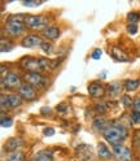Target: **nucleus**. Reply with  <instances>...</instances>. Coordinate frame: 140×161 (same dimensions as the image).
<instances>
[{"instance_id":"obj_12","label":"nucleus","mask_w":140,"mask_h":161,"mask_svg":"<svg viewBox=\"0 0 140 161\" xmlns=\"http://www.w3.org/2000/svg\"><path fill=\"white\" fill-rule=\"evenodd\" d=\"M87 90H88V94L91 95L92 97H95V99L103 97L105 95V92H106V88L100 82H91L88 85Z\"/></svg>"},{"instance_id":"obj_31","label":"nucleus","mask_w":140,"mask_h":161,"mask_svg":"<svg viewBox=\"0 0 140 161\" xmlns=\"http://www.w3.org/2000/svg\"><path fill=\"white\" fill-rule=\"evenodd\" d=\"M132 109L136 112H140V97H135L132 103Z\"/></svg>"},{"instance_id":"obj_6","label":"nucleus","mask_w":140,"mask_h":161,"mask_svg":"<svg viewBox=\"0 0 140 161\" xmlns=\"http://www.w3.org/2000/svg\"><path fill=\"white\" fill-rule=\"evenodd\" d=\"M25 79V83H29L34 86L35 88H46L48 86V79L47 77H44L42 73H38V72H30L26 73L24 75Z\"/></svg>"},{"instance_id":"obj_32","label":"nucleus","mask_w":140,"mask_h":161,"mask_svg":"<svg viewBox=\"0 0 140 161\" xmlns=\"http://www.w3.org/2000/svg\"><path fill=\"white\" fill-rule=\"evenodd\" d=\"M43 134H44V136H52L55 134V129L53 127H46L43 130Z\"/></svg>"},{"instance_id":"obj_24","label":"nucleus","mask_w":140,"mask_h":161,"mask_svg":"<svg viewBox=\"0 0 140 161\" xmlns=\"http://www.w3.org/2000/svg\"><path fill=\"white\" fill-rule=\"evenodd\" d=\"M40 48L43 49L46 53H52V52H53V49H55L53 44H52L51 42H48V40H43V43H42Z\"/></svg>"},{"instance_id":"obj_28","label":"nucleus","mask_w":140,"mask_h":161,"mask_svg":"<svg viewBox=\"0 0 140 161\" xmlns=\"http://www.w3.org/2000/svg\"><path fill=\"white\" fill-rule=\"evenodd\" d=\"M122 103L126 108H130V107H132V103H134V100H131V97H130L128 95H123L122 96Z\"/></svg>"},{"instance_id":"obj_18","label":"nucleus","mask_w":140,"mask_h":161,"mask_svg":"<svg viewBox=\"0 0 140 161\" xmlns=\"http://www.w3.org/2000/svg\"><path fill=\"white\" fill-rule=\"evenodd\" d=\"M139 86H140V80L139 79H127V80L123 82V87L128 92H132V91H135V90H137Z\"/></svg>"},{"instance_id":"obj_17","label":"nucleus","mask_w":140,"mask_h":161,"mask_svg":"<svg viewBox=\"0 0 140 161\" xmlns=\"http://www.w3.org/2000/svg\"><path fill=\"white\" fill-rule=\"evenodd\" d=\"M109 126V124H108V121L104 118V117H101V116H99V117H96L94 121H92V127L96 130V131H100V133H103L104 130L106 129Z\"/></svg>"},{"instance_id":"obj_26","label":"nucleus","mask_w":140,"mask_h":161,"mask_svg":"<svg viewBox=\"0 0 140 161\" xmlns=\"http://www.w3.org/2000/svg\"><path fill=\"white\" fill-rule=\"evenodd\" d=\"M95 110L97 113H100V114L105 113L106 112V104L105 103H97V104H95Z\"/></svg>"},{"instance_id":"obj_16","label":"nucleus","mask_w":140,"mask_h":161,"mask_svg":"<svg viewBox=\"0 0 140 161\" xmlns=\"http://www.w3.org/2000/svg\"><path fill=\"white\" fill-rule=\"evenodd\" d=\"M30 161H53V155L51 151L43 149V151H39L38 153H35Z\"/></svg>"},{"instance_id":"obj_30","label":"nucleus","mask_w":140,"mask_h":161,"mask_svg":"<svg viewBox=\"0 0 140 161\" xmlns=\"http://www.w3.org/2000/svg\"><path fill=\"white\" fill-rule=\"evenodd\" d=\"M101 55H103V51L100 48H95L94 49V52L91 53V57L94 60H99V58H101Z\"/></svg>"},{"instance_id":"obj_21","label":"nucleus","mask_w":140,"mask_h":161,"mask_svg":"<svg viewBox=\"0 0 140 161\" xmlns=\"http://www.w3.org/2000/svg\"><path fill=\"white\" fill-rule=\"evenodd\" d=\"M0 125L3 127H11L13 125V118L11 116H5L4 113H2V117H0Z\"/></svg>"},{"instance_id":"obj_2","label":"nucleus","mask_w":140,"mask_h":161,"mask_svg":"<svg viewBox=\"0 0 140 161\" xmlns=\"http://www.w3.org/2000/svg\"><path fill=\"white\" fill-rule=\"evenodd\" d=\"M25 17L24 14H11L8 16L5 22H4V33L11 36V38H17V36H21L25 30Z\"/></svg>"},{"instance_id":"obj_33","label":"nucleus","mask_w":140,"mask_h":161,"mask_svg":"<svg viewBox=\"0 0 140 161\" xmlns=\"http://www.w3.org/2000/svg\"><path fill=\"white\" fill-rule=\"evenodd\" d=\"M66 109H67V105L66 104H60L57 107V112H65Z\"/></svg>"},{"instance_id":"obj_13","label":"nucleus","mask_w":140,"mask_h":161,"mask_svg":"<svg viewBox=\"0 0 140 161\" xmlns=\"http://www.w3.org/2000/svg\"><path fill=\"white\" fill-rule=\"evenodd\" d=\"M97 155H99V157L101 160L108 161V160L113 158V151L109 149V147L104 142H100L97 144Z\"/></svg>"},{"instance_id":"obj_10","label":"nucleus","mask_w":140,"mask_h":161,"mask_svg":"<svg viewBox=\"0 0 140 161\" xmlns=\"http://www.w3.org/2000/svg\"><path fill=\"white\" fill-rule=\"evenodd\" d=\"M43 43V38L38 34H29L26 36H24V39L21 40V46L26 47V48H40Z\"/></svg>"},{"instance_id":"obj_1","label":"nucleus","mask_w":140,"mask_h":161,"mask_svg":"<svg viewBox=\"0 0 140 161\" xmlns=\"http://www.w3.org/2000/svg\"><path fill=\"white\" fill-rule=\"evenodd\" d=\"M104 139L113 147L122 144L128 136V130L121 124H109V126L101 133Z\"/></svg>"},{"instance_id":"obj_34","label":"nucleus","mask_w":140,"mask_h":161,"mask_svg":"<svg viewBox=\"0 0 140 161\" xmlns=\"http://www.w3.org/2000/svg\"><path fill=\"white\" fill-rule=\"evenodd\" d=\"M51 112V108L49 107H44V108H42V113L44 114V113H49Z\"/></svg>"},{"instance_id":"obj_23","label":"nucleus","mask_w":140,"mask_h":161,"mask_svg":"<svg viewBox=\"0 0 140 161\" xmlns=\"http://www.w3.org/2000/svg\"><path fill=\"white\" fill-rule=\"evenodd\" d=\"M43 3H44V0H24L22 5L29 7V8H35V7L42 5Z\"/></svg>"},{"instance_id":"obj_25","label":"nucleus","mask_w":140,"mask_h":161,"mask_svg":"<svg viewBox=\"0 0 140 161\" xmlns=\"http://www.w3.org/2000/svg\"><path fill=\"white\" fill-rule=\"evenodd\" d=\"M130 119L131 122L135 125H140V112H136V110H132L131 114H130Z\"/></svg>"},{"instance_id":"obj_4","label":"nucleus","mask_w":140,"mask_h":161,"mask_svg":"<svg viewBox=\"0 0 140 161\" xmlns=\"http://www.w3.org/2000/svg\"><path fill=\"white\" fill-rule=\"evenodd\" d=\"M24 85L22 78L16 72H7L2 74V87L7 90H18Z\"/></svg>"},{"instance_id":"obj_9","label":"nucleus","mask_w":140,"mask_h":161,"mask_svg":"<svg viewBox=\"0 0 140 161\" xmlns=\"http://www.w3.org/2000/svg\"><path fill=\"white\" fill-rule=\"evenodd\" d=\"M19 96H21L24 100H26V102H31V100H35L36 96H38V91H36V88L31 85H29V83H24L21 86V88L18 90V92Z\"/></svg>"},{"instance_id":"obj_11","label":"nucleus","mask_w":140,"mask_h":161,"mask_svg":"<svg viewBox=\"0 0 140 161\" xmlns=\"http://www.w3.org/2000/svg\"><path fill=\"white\" fill-rule=\"evenodd\" d=\"M22 146H24V139L19 136H13L7 139V142L4 143V151H7L8 153L16 152V151H19V148Z\"/></svg>"},{"instance_id":"obj_5","label":"nucleus","mask_w":140,"mask_h":161,"mask_svg":"<svg viewBox=\"0 0 140 161\" xmlns=\"http://www.w3.org/2000/svg\"><path fill=\"white\" fill-rule=\"evenodd\" d=\"M24 103V99L19 96V94H2L0 95V104H2V113L5 112V109H16L21 107Z\"/></svg>"},{"instance_id":"obj_19","label":"nucleus","mask_w":140,"mask_h":161,"mask_svg":"<svg viewBox=\"0 0 140 161\" xmlns=\"http://www.w3.org/2000/svg\"><path fill=\"white\" fill-rule=\"evenodd\" d=\"M25 153L22 151H16V152H11L8 153L5 157V161H25Z\"/></svg>"},{"instance_id":"obj_29","label":"nucleus","mask_w":140,"mask_h":161,"mask_svg":"<svg viewBox=\"0 0 140 161\" xmlns=\"http://www.w3.org/2000/svg\"><path fill=\"white\" fill-rule=\"evenodd\" d=\"M127 33L131 34V35H135L137 33V25H132V24H128L127 25Z\"/></svg>"},{"instance_id":"obj_15","label":"nucleus","mask_w":140,"mask_h":161,"mask_svg":"<svg viewBox=\"0 0 140 161\" xmlns=\"http://www.w3.org/2000/svg\"><path fill=\"white\" fill-rule=\"evenodd\" d=\"M110 56L116 60V61H121V63H125V61H128V56L125 51H122L121 48H118V47H112L110 48Z\"/></svg>"},{"instance_id":"obj_14","label":"nucleus","mask_w":140,"mask_h":161,"mask_svg":"<svg viewBox=\"0 0 140 161\" xmlns=\"http://www.w3.org/2000/svg\"><path fill=\"white\" fill-rule=\"evenodd\" d=\"M60 34H61V31H60V29L57 26H48L47 29H44L42 31V35L44 38H47L48 40H56V39H58Z\"/></svg>"},{"instance_id":"obj_20","label":"nucleus","mask_w":140,"mask_h":161,"mask_svg":"<svg viewBox=\"0 0 140 161\" xmlns=\"http://www.w3.org/2000/svg\"><path fill=\"white\" fill-rule=\"evenodd\" d=\"M108 91H109V95L117 96V95L121 94V91H122V86L119 85V83H117V82H113V83H110V85L108 86Z\"/></svg>"},{"instance_id":"obj_22","label":"nucleus","mask_w":140,"mask_h":161,"mask_svg":"<svg viewBox=\"0 0 140 161\" xmlns=\"http://www.w3.org/2000/svg\"><path fill=\"white\" fill-rule=\"evenodd\" d=\"M126 18H127V22L128 24L137 25V22L140 21V13H137V12H130Z\"/></svg>"},{"instance_id":"obj_3","label":"nucleus","mask_w":140,"mask_h":161,"mask_svg":"<svg viewBox=\"0 0 140 161\" xmlns=\"http://www.w3.org/2000/svg\"><path fill=\"white\" fill-rule=\"evenodd\" d=\"M25 26L30 30H40L49 26V18L46 14H26L25 17Z\"/></svg>"},{"instance_id":"obj_7","label":"nucleus","mask_w":140,"mask_h":161,"mask_svg":"<svg viewBox=\"0 0 140 161\" xmlns=\"http://www.w3.org/2000/svg\"><path fill=\"white\" fill-rule=\"evenodd\" d=\"M19 65H21L22 69L26 70V73L30 72H38L42 73V66L40 63H39V57H31V56H25L19 60Z\"/></svg>"},{"instance_id":"obj_8","label":"nucleus","mask_w":140,"mask_h":161,"mask_svg":"<svg viewBox=\"0 0 140 161\" xmlns=\"http://www.w3.org/2000/svg\"><path fill=\"white\" fill-rule=\"evenodd\" d=\"M113 157L117 161H132V152L128 147L119 144L113 147Z\"/></svg>"},{"instance_id":"obj_27","label":"nucleus","mask_w":140,"mask_h":161,"mask_svg":"<svg viewBox=\"0 0 140 161\" xmlns=\"http://www.w3.org/2000/svg\"><path fill=\"white\" fill-rule=\"evenodd\" d=\"M134 147H136L137 149H140V130H136V131L134 133Z\"/></svg>"}]
</instances>
